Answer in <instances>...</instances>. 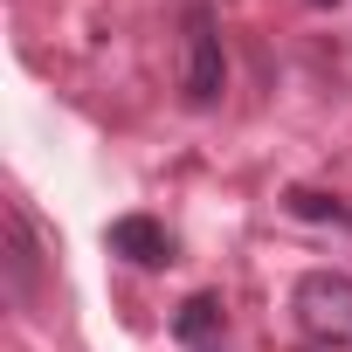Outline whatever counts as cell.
<instances>
[{
    "label": "cell",
    "mask_w": 352,
    "mask_h": 352,
    "mask_svg": "<svg viewBox=\"0 0 352 352\" xmlns=\"http://www.w3.org/2000/svg\"><path fill=\"white\" fill-rule=\"evenodd\" d=\"M221 318H228V311H221V297H208V290H201V297H187V304H180V318H173V338L201 345V338H214V331H221Z\"/></svg>",
    "instance_id": "5"
},
{
    "label": "cell",
    "mask_w": 352,
    "mask_h": 352,
    "mask_svg": "<svg viewBox=\"0 0 352 352\" xmlns=\"http://www.w3.org/2000/svg\"><path fill=\"white\" fill-rule=\"evenodd\" d=\"M290 318L311 345L352 352V276L345 270H304L290 290Z\"/></svg>",
    "instance_id": "1"
},
{
    "label": "cell",
    "mask_w": 352,
    "mask_h": 352,
    "mask_svg": "<svg viewBox=\"0 0 352 352\" xmlns=\"http://www.w3.org/2000/svg\"><path fill=\"white\" fill-rule=\"evenodd\" d=\"M0 263H8V290L21 304L42 290V235H35V214L21 201H8V249H0Z\"/></svg>",
    "instance_id": "3"
},
{
    "label": "cell",
    "mask_w": 352,
    "mask_h": 352,
    "mask_svg": "<svg viewBox=\"0 0 352 352\" xmlns=\"http://www.w3.org/2000/svg\"><path fill=\"white\" fill-rule=\"evenodd\" d=\"M311 8H338V0H311Z\"/></svg>",
    "instance_id": "7"
},
{
    "label": "cell",
    "mask_w": 352,
    "mask_h": 352,
    "mask_svg": "<svg viewBox=\"0 0 352 352\" xmlns=\"http://www.w3.org/2000/svg\"><path fill=\"white\" fill-rule=\"evenodd\" d=\"M111 256L138 263V270H166L173 263V235L152 221V214H118L111 221Z\"/></svg>",
    "instance_id": "4"
},
{
    "label": "cell",
    "mask_w": 352,
    "mask_h": 352,
    "mask_svg": "<svg viewBox=\"0 0 352 352\" xmlns=\"http://www.w3.org/2000/svg\"><path fill=\"white\" fill-rule=\"evenodd\" d=\"M228 90V56H221V28H214V14L201 8H187V28H180V97L194 104V111H208L214 97Z\"/></svg>",
    "instance_id": "2"
},
{
    "label": "cell",
    "mask_w": 352,
    "mask_h": 352,
    "mask_svg": "<svg viewBox=\"0 0 352 352\" xmlns=\"http://www.w3.org/2000/svg\"><path fill=\"white\" fill-rule=\"evenodd\" d=\"M290 214H297V221H352V208H345V201L311 194V187H297V194H290Z\"/></svg>",
    "instance_id": "6"
}]
</instances>
